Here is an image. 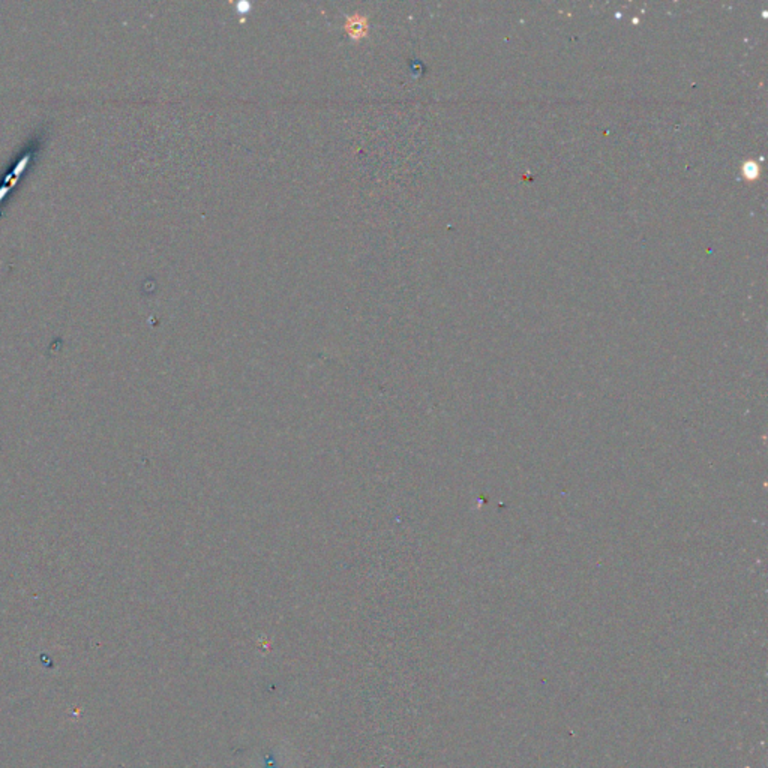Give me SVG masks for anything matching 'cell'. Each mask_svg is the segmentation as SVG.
Masks as SVG:
<instances>
[{"label": "cell", "instance_id": "6da1fadb", "mask_svg": "<svg viewBox=\"0 0 768 768\" xmlns=\"http://www.w3.org/2000/svg\"><path fill=\"white\" fill-rule=\"evenodd\" d=\"M344 29L351 36V40L359 41V40H362V38H365L368 35V30H369L368 17L359 14V12H355V14H351V16H347L345 23H344Z\"/></svg>", "mask_w": 768, "mask_h": 768}]
</instances>
